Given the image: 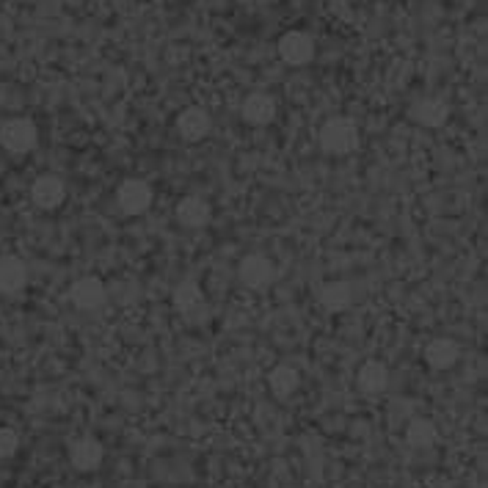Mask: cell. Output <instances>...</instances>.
<instances>
[{"label":"cell","instance_id":"9","mask_svg":"<svg viewBox=\"0 0 488 488\" xmlns=\"http://www.w3.org/2000/svg\"><path fill=\"white\" fill-rule=\"evenodd\" d=\"M210 127H213L210 114H208L205 108H197V106L185 108V111L177 117V133H179V138L188 141V144H197V141L208 138Z\"/></svg>","mask_w":488,"mask_h":488},{"label":"cell","instance_id":"10","mask_svg":"<svg viewBox=\"0 0 488 488\" xmlns=\"http://www.w3.org/2000/svg\"><path fill=\"white\" fill-rule=\"evenodd\" d=\"M103 458H106L103 444L97 439H91V436H83L69 447V463L77 472H97L103 466Z\"/></svg>","mask_w":488,"mask_h":488},{"label":"cell","instance_id":"17","mask_svg":"<svg viewBox=\"0 0 488 488\" xmlns=\"http://www.w3.org/2000/svg\"><path fill=\"white\" fill-rule=\"evenodd\" d=\"M268 386H270V392L276 398H290V395H296L299 392V386H301V375L299 370H292L290 364H276L270 372H268Z\"/></svg>","mask_w":488,"mask_h":488},{"label":"cell","instance_id":"4","mask_svg":"<svg viewBox=\"0 0 488 488\" xmlns=\"http://www.w3.org/2000/svg\"><path fill=\"white\" fill-rule=\"evenodd\" d=\"M106 281L100 276H80L72 281L69 287V301L75 310H83V312H94L106 304Z\"/></svg>","mask_w":488,"mask_h":488},{"label":"cell","instance_id":"7","mask_svg":"<svg viewBox=\"0 0 488 488\" xmlns=\"http://www.w3.org/2000/svg\"><path fill=\"white\" fill-rule=\"evenodd\" d=\"M64 199H66V185L56 174H45L31 185V202L45 213L58 210L64 205Z\"/></svg>","mask_w":488,"mask_h":488},{"label":"cell","instance_id":"12","mask_svg":"<svg viewBox=\"0 0 488 488\" xmlns=\"http://www.w3.org/2000/svg\"><path fill=\"white\" fill-rule=\"evenodd\" d=\"M210 219H213V210H210V205L202 197H185V199H179V205H177V221H179V227H185V229H202V227L210 224Z\"/></svg>","mask_w":488,"mask_h":488},{"label":"cell","instance_id":"16","mask_svg":"<svg viewBox=\"0 0 488 488\" xmlns=\"http://www.w3.org/2000/svg\"><path fill=\"white\" fill-rule=\"evenodd\" d=\"M356 383H359V389H361L364 395H381L383 389L389 386V370H386V364H383V361H375V359L364 361V364L359 367Z\"/></svg>","mask_w":488,"mask_h":488},{"label":"cell","instance_id":"5","mask_svg":"<svg viewBox=\"0 0 488 488\" xmlns=\"http://www.w3.org/2000/svg\"><path fill=\"white\" fill-rule=\"evenodd\" d=\"M276 50L287 66H307L315 58V39L304 31H287L279 39Z\"/></svg>","mask_w":488,"mask_h":488},{"label":"cell","instance_id":"2","mask_svg":"<svg viewBox=\"0 0 488 488\" xmlns=\"http://www.w3.org/2000/svg\"><path fill=\"white\" fill-rule=\"evenodd\" d=\"M39 141V130L31 119L25 117H15L0 125V147L12 155H25L36 147Z\"/></svg>","mask_w":488,"mask_h":488},{"label":"cell","instance_id":"15","mask_svg":"<svg viewBox=\"0 0 488 488\" xmlns=\"http://www.w3.org/2000/svg\"><path fill=\"white\" fill-rule=\"evenodd\" d=\"M412 119L422 127H442L450 119V106L439 97H425L412 108Z\"/></svg>","mask_w":488,"mask_h":488},{"label":"cell","instance_id":"1","mask_svg":"<svg viewBox=\"0 0 488 488\" xmlns=\"http://www.w3.org/2000/svg\"><path fill=\"white\" fill-rule=\"evenodd\" d=\"M318 141H320V149H323L326 155L345 158V155H351V152L359 149L361 133H359V127H356L353 119H348V117H334V119H329V122L320 127Z\"/></svg>","mask_w":488,"mask_h":488},{"label":"cell","instance_id":"13","mask_svg":"<svg viewBox=\"0 0 488 488\" xmlns=\"http://www.w3.org/2000/svg\"><path fill=\"white\" fill-rule=\"evenodd\" d=\"M425 364L431 367V370H450V367H455V361H458V356H461V348H458V342L455 340H450V337H436V340H431L428 345H425Z\"/></svg>","mask_w":488,"mask_h":488},{"label":"cell","instance_id":"20","mask_svg":"<svg viewBox=\"0 0 488 488\" xmlns=\"http://www.w3.org/2000/svg\"><path fill=\"white\" fill-rule=\"evenodd\" d=\"M20 450V433L15 428H0V458H12Z\"/></svg>","mask_w":488,"mask_h":488},{"label":"cell","instance_id":"14","mask_svg":"<svg viewBox=\"0 0 488 488\" xmlns=\"http://www.w3.org/2000/svg\"><path fill=\"white\" fill-rule=\"evenodd\" d=\"M171 301H174V307H177V312H182V315H197L199 310H205V290L193 281V279H185V281H179L177 287H174V296H171Z\"/></svg>","mask_w":488,"mask_h":488},{"label":"cell","instance_id":"8","mask_svg":"<svg viewBox=\"0 0 488 488\" xmlns=\"http://www.w3.org/2000/svg\"><path fill=\"white\" fill-rule=\"evenodd\" d=\"M276 100L268 94V91H254L243 100V108H240V117L243 122H249L251 127H268L273 119H276Z\"/></svg>","mask_w":488,"mask_h":488},{"label":"cell","instance_id":"3","mask_svg":"<svg viewBox=\"0 0 488 488\" xmlns=\"http://www.w3.org/2000/svg\"><path fill=\"white\" fill-rule=\"evenodd\" d=\"M152 185L144 179H125L117 188V205L125 216H144L152 208Z\"/></svg>","mask_w":488,"mask_h":488},{"label":"cell","instance_id":"18","mask_svg":"<svg viewBox=\"0 0 488 488\" xmlns=\"http://www.w3.org/2000/svg\"><path fill=\"white\" fill-rule=\"evenodd\" d=\"M353 301V290L348 281H326L320 287V304L329 312H345Z\"/></svg>","mask_w":488,"mask_h":488},{"label":"cell","instance_id":"11","mask_svg":"<svg viewBox=\"0 0 488 488\" xmlns=\"http://www.w3.org/2000/svg\"><path fill=\"white\" fill-rule=\"evenodd\" d=\"M28 284V265L20 257H0V296H17Z\"/></svg>","mask_w":488,"mask_h":488},{"label":"cell","instance_id":"6","mask_svg":"<svg viewBox=\"0 0 488 488\" xmlns=\"http://www.w3.org/2000/svg\"><path fill=\"white\" fill-rule=\"evenodd\" d=\"M238 279L249 290H268L276 281V265L265 254H246L240 259Z\"/></svg>","mask_w":488,"mask_h":488},{"label":"cell","instance_id":"19","mask_svg":"<svg viewBox=\"0 0 488 488\" xmlns=\"http://www.w3.org/2000/svg\"><path fill=\"white\" fill-rule=\"evenodd\" d=\"M439 439V431L431 420H412L406 425V444L412 450H431Z\"/></svg>","mask_w":488,"mask_h":488}]
</instances>
